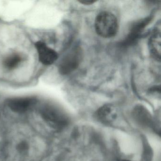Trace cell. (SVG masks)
I'll list each match as a JSON object with an SVG mask.
<instances>
[{
    "mask_svg": "<svg viewBox=\"0 0 161 161\" xmlns=\"http://www.w3.org/2000/svg\"><path fill=\"white\" fill-rule=\"evenodd\" d=\"M7 132L2 147V161H38L44 155V138L20 125Z\"/></svg>",
    "mask_w": 161,
    "mask_h": 161,
    "instance_id": "6da1fadb",
    "label": "cell"
},
{
    "mask_svg": "<svg viewBox=\"0 0 161 161\" xmlns=\"http://www.w3.org/2000/svg\"><path fill=\"white\" fill-rule=\"evenodd\" d=\"M37 115V117L33 118L42 130H60L68 123V119L64 113L53 105H44L38 110Z\"/></svg>",
    "mask_w": 161,
    "mask_h": 161,
    "instance_id": "7a4b0ae2",
    "label": "cell"
},
{
    "mask_svg": "<svg viewBox=\"0 0 161 161\" xmlns=\"http://www.w3.org/2000/svg\"><path fill=\"white\" fill-rule=\"evenodd\" d=\"M95 30L100 36L103 38H111L116 35L118 23L115 16L107 11L100 13L95 19Z\"/></svg>",
    "mask_w": 161,
    "mask_h": 161,
    "instance_id": "3957f363",
    "label": "cell"
},
{
    "mask_svg": "<svg viewBox=\"0 0 161 161\" xmlns=\"http://www.w3.org/2000/svg\"><path fill=\"white\" fill-rule=\"evenodd\" d=\"M82 58L80 49L75 47L69 53L60 63L59 71L63 75H68L74 71L79 66Z\"/></svg>",
    "mask_w": 161,
    "mask_h": 161,
    "instance_id": "277c9868",
    "label": "cell"
},
{
    "mask_svg": "<svg viewBox=\"0 0 161 161\" xmlns=\"http://www.w3.org/2000/svg\"><path fill=\"white\" fill-rule=\"evenodd\" d=\"M36 103L35 98L26 97L9 99L6 102V105L14 114L22 115L30 112Z\"/></svg>",
    "mask_w": 161,
    "mask_h": 161,
    "instance_id": "5b68a950",
    "label": "cell"
},
{
    "mask_svg": "<svg viewBox=\"0 0 161 161\" xmlns=\"http://www.w3.org/2000/svg\"><path fill=\"white\" fill-rule=\"evenodd\" d=\"M38 53L39 61L45 65H50L58 59V54L52 49L48 47L44 42L38 41L35 44Z\"/></svg>",
    "mask_w": 161,
    "mask_h": 161,
    "instance_id": "8992f818",
    "label": "cell"
},
{
    "mask_svg": "<svg viewBox=\"0 0 161 161\" xmlns=\"http://www.w3.org/2000/svg\"><path fill=\"white\" fill-rule=\"evenodd\" d=\"M98 118L102 122L106 124L113 123L118 117V113L115 107L113 105H104L98 111Z\"/></svg>",
    "mask_w": 161,
    "mask_h": 161,
    "instance_id": "52a82bcc",
    "label": "cell"
},
{
    "mask_svg": "<svg viewBox=\"0 0 161 161\" xmlns=\"http://www.w3.org/2000/svg\"><path fill=\"white\" fill-rule=\"evenodd\" d=\"M161 32L156 30L152 34L149 41L150 52L155 60L160 61L161 58Z\"/></svg>",
    "mask_w": 161,
    "mask_h": 161,
    "instance_id": "ba28073f",
    "label": "cell"
},
{
    "mask_svg": "<svg viewBox=\"0 0 161 161\" xmlns=\"http://www.w3.org/2000/svg\"><path fill=\"white\" fill-rule=\"evenodd\" d=\"M149 20H150V18H147L135 23L132 27L128 37L122 43V46L130 45L135 41L141 33L142 30L147 25Z\"/></svg>",
    "mask_w": 161,
    "mask_h": 161,
    "instance_id": "9c48e42d",
    "label": "cell"
},
{
    "mask_svg": "<svg viewBox=\"0 0 161 161\" xmlns=\"http://www.w3.org/2000/svg\"><path fill=\"white\" fill-rule=\"evenodd\" d=\"M22 60V57L19 54H12L4 60L3 65L7 69H14L19 65Z\"/></svg>",
    "mask_w": 161,
    "mask_h": 161,
    "instance_id": "30bf717a",
    "label": "cell"
},
{
    "mask_svg": "<svg viewBox=\"0 0 161 161\" xmlns=\"http://www.w3.org/2000/svg\"><path fill=\"white\" fill-rule=\"evenodd\" d=\"M96 2L94 1H92V0H82V1H79V2L82 3V4H84V5H89L93 4Z\"/></svg>",
    "mask_w": 161,
    "mask_h": 161,
    "instance_id": "8fae6325",
    "label": "cell"
},
{
    "mask_svg": "<svg viewBox=\"0 0 161 161\" xmlns=\"http://www.w3.org/2000/svg\"><path fill=\"white\" fill-rule=\"evenodd\" d=\"M1 149H2V148L1 149V147H0V159H1V157L2 154V151H1Z\"/></svg>",
    "mask_w": 161,
    "mask_h": 161,
    "instance_id": "7c38bea8",
    "label": "cell"
},
{
    "mask_svg": "<svg viewBox=\"0 0 161 161\" xmlns=\"http://www.w3.org/2000/svg\"><path fill=\"white\" fill-rule=\"evenodd\" d=\"M128 161V160H123V161Z\"/></svg>",
    "mask_w": 161,
    "mask_h": 161,
    "instance_id": "4fadbf2b",
    "label": "cell"
}]
</instances>
